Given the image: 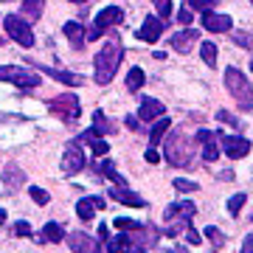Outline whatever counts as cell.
Instances as JSON below:
<instances>
[{"label":"cell","mask_w":253,"mask_h":253,"mask_svg":"<svg viewBox=\"0 0 253 253\" xmlns=\"http://www.w3.org/2000/svg\"><path fill=\"white\" fill-rule=\"evenodd\" d=\"M146 163H161V155H158V149H155V146H149V149H146Z\"/></svg>","instance_id":"60d3db41"},{"label":"cell","mask_w":253,"mask_h":253,"mask_svg":"<svg viewBox=\"0 0 253 253\" xmlns=\"http://www.w3.org/2000/svg\"><path fill=\"white\" fill-rule=\"evenodd\" d=\"M219 141H222V152L231 161H239V158H245V155L251 152V141L242 135H219Z\"/></svg>","instance_id":"9c48e42d"},{"label":"cell","mask_w":253,"mask_h":253,"mask_svg":"<svg viewBox=\"0 0 253 253\" xmlns=\"http://www.w3.org/2000/svg\"><path fill=\"white\" fill-rule=\"evenodd\" d=\"M84 169V149L79 141H68L62 152V172L65 174H76Z\"/></svg>","instance_id":"ba28073f"},{"label":"cell","mask_w":253,"mask_h":253,"mask_svg":"<svg viewBox=\"0 0 253 253\" xmlns=\"http://www.w3.org/2000/svg\"><path fill=\"white\" fill-rule=\"evenodd\" d=\"M234 42H236V45H242V48H253V37L245 34V31H236V34H234Z\"/></svg>","instance_id":"d590c367"},{"label":"cell","mask_w":253,"mask_h":253,"mask_svg":"<svg viewBox=\"0 0 253 253\" xmlns=\"http://www.w3.org/2000/svg\"><path fill=\"white\" fill-rule=\"evenodd\" d=\"M0 82H11L23 90H31L40 84V76H37L31 68H20V65H0Z\"/></svg>","instance_id":"277c9868"},{"label":"cell","mask_w":253,"mask_h":253,"mask_svg":"<svg viewBox=\"0 0 253 253\" xmlns=\"http://www.w3.org/2000/svg\"><path fill=\"white\" fill-rule=\"evenodd\" d=\"M101 208H107L101 197H82L79 203H76V214H79L82 222H90V219L96 217V211H101Z\"/></svg>","instance_id":"7c38bea8"},{"label":"cell","mask_w":253,"mask_h":253,"mask_svg":"<svg viewBox=\"0 0 253 253\" xmlns=\"http://www.w3.org/2000/svg\"><path fill=\"white\" fill-rule=\"evenodd\" d=\"M96 172L99 174H104V177H110V180L113 183H121V186H124V177H121V174L116 172V166H113V161H96Z\"/></svg>","instance_id":"d4e9b609"},{"label":"cell","mask_w":253,"mask_h":253,"mask_svg":"<svg viewBox=\"0 0 253 253\" xmlns=\"http://www.w3.org/2000/svg\"><path fill=\"white\" fill-rule=\"evenodd\" d=\"M31 68H34V71H45L51 79H59L62 84H71V87H79L82 82H84L79 73H65V71H56V68H45V65H40V62H34Z\"/></svg>","instance_id":"e0dca14e"},{"label":"cell","mask_w":253,"mask_h":253,"mask_svg":"<svg viewBox=\"0 0 253 253\" xmlns=\"http://www.w3.org/2000/svg\"><path fill=\"white\" fill-rule=\"evenodd\" d=\"M14 234L17 236H31V225H28V222H17V225H14Z\"/></svg>","instance_id":"ab89813d"},{"label":"cell","mask_w":253,"mask_h":253,"mask_svg":"<svg viewBox=\"0 0 253 253\" xmlns=\"http://www.w3.org/2000/svg\"><path fill=\"white\" fill-rule=\"evenodd\" d=\"M251 68H253V59H251Z\"/></svg>","instance_id":"bcb514c9"},{"label":"cell","mask_w":253,"mask_h":253,"mask_svg":"<svg viewBox=\"0 0 253 253\" xmlns=\"http://www.w3.org/2000/svg\"><path fill=\"white\" fill-rule=\"evenodd\" d=\"M169 126H172L169 116L155 118V126H152V132H149V146H158V144H161V141H163V135L169 132Z\"/></svg>","instance_id":"603a6c76"},{"label":"cell","mask_w":253,"mask_h":253,"mask_svg":"<svg viewBox=\"0 0 253 253\" xmlns=\"http://www.w3.org/2000/svg\"><path fill=\"white\" fill-rule=\"evenodd\" d=\"M217 0H186V6H189L191 11H206V9H211Z\"/></svg>","instance_id":"e575fe53"},{"label":"cell","mask_w":253,"mask_h":253,"mask_svg":"<svg viewBox=\"0 0 253 253\" xmlns=\"http://www.w3.org/2000/svg\"><path fill=\"white\" fill-rule=\"evenodd\" d=\"M65 37L71 40V45L79 51V48H84V42H87V31L76 23V20H71V23H65Z\"/></svg>","instance_id":"d6986e66"},{"label":"cell","mask_w":253,"mask_h":253,"mask_svg":"<svg viewBox=\"0 0 253 253\" xmlns=\"http://www.w3.org/2000/svg\"><path fill=\"white\" fill-rule=\"evenodd\" d=\"M206 239L208 242H214V248H222V245H225V236L219 234L217 228H206Z\"/></svg>","instance_id":"836d02e7"},{"label":"cell","mask_w":253,"mask_h":253,"mask_svg":"<svg viewBox=\"0 0 253 253\" xmlns=\"http://www.w3.org/2000/svg\"><path fill=\"white\" fill-rule=\"evenodd\" d=\"M194 42H197V31H194V28H186V31L172 37V48L180 51V54H189V48L194 45Z\"/></svg>","instance_id":"ffe728a7"},{"label":"cell","mask_w":253,"mask_h":253,"mask_svg":"<svg viewBox=\"0 0 253 253\" xmlns=\"http://www.w3.org/2000/svg\"><path fill=\"white\" fill-rule=\"evenodd\" d=\"M3 180H6V189H9V191H17L20 186L26 183V174L20 172L14 163H9V166L3 169Z\"/></svg>","instance_id":"7402d4cb"},{"label":"cell","mask_w":253,"mask_h":253,"mask_svg":"<svg viewBox=\"0 0 253 253\" xmlns=\"http://www.w3.org/2000/svg\"><path fill=\"white\" fill-rule=\"evenodd\" d=\"M28 194H31V200H34L37 206H48V203H51L48 191H45V189H40V186H31V189H28Z\"/></svg>","instance_id":"f546056e"},{"label":"cell","mask_w":253,"mask_h":253,"mask_svg":"<svg viewBox=\"0 0 253 253\" xmlns=\"http://www.w3.org/2000/svg\"><path fill=\"white\" fill-rule=\"evenodd\" d=\"M40 242H62L65 239V231H62V225L59 222H48L45 228H42V234L37 236Z\"/></svg>","instance_id":"cb8c5ba5"},{"label":"cell","mask_w":253,"mask_h":253,"mask_svg":"<svg viewBox=\"0 0 253 253\" xmlns=\"http://www.w3.org/2000/svg\"><path fill=\"white\" fill-rule=\"evenodd\" d=\"M82 141L84 144H90V149H93V155L99 158V155H107L110 152V146H107V141H101V132H96V129H87V132H82Z\"/></svg>","instance_id":"44dd1931"},{"label":"cell","mask_w":253,"mask_h":253,"mask_svg":"<svg viewBox=\"0 0 253 253\" xmlns=\"http://www.w3.org/2000/svg\"><path fill=\"white\" fill-rule=\"evenodd\" d=\"M186 236H189L191 245H200V234H197V231H191V225H189V231H186Z\"/></svg>","instance_id":"ee69618b"},{"label":"cell","mask_w":253,"mask_h":253,"mask_svg":"<svg viewBox=\"0 0 253 253\" xmlns=\"http://www.w3.org/2000/svg\"><path fill=\"white\" fill-rule=\"evenodd\" d=\"M124 20V11H121V6H107V9H101L96 17H93V26L90 31H87V40H99L104 31H110V28L116 26V23H121Z\"/></svg>","instance_id":"5b68a950"},{"label":"cell","mask_w":253,"mask_h":253,"mask_svg":"<svg viewBox=\"0 0 253 253\" xmlns=\"http://www.w3.org/2000/svg\"><path fill=\"white\" fill-rule=\"evenodd\" d=\"M163 34V20L158 17V14H152V17L144 20V26H141V31H138V37L144 40V42H158Z\"/></svg>","instance_id":"4fadbf2b"},{"label":"cell","mask_w":253,"mask_h":253,"mask_svg":"<svg viewBox=\"0 0 253 253\" xmlns=\"http://www.w3.org/2000/svg\"><path fill=\"white\" fill-rule=\"evenodd\" d=\"M251 3H253V0H251Z\"/></svg>","instance_id":"7dc6e473"},{"label":"cell","mask_w":253,"mask_h":253,"mask_svg":"<svg viewBox=\"0 0 253 253\" xmlns=\"http://www.w3.org/2000/svg\"><path fill=\"white\" fill-rule=\"evenodd\" d=\"M71 3H87V0H71Z\"/></svg>","instance_id":"f6af8a7d"},{"label":"cell","mask_w":253,"mask_h":253,"mask_svg":"<svg viewBox=\"0 0 253 253\" xmlns=\"http://www.w3.org/2000/svg\"><path fill=\"white\" fill-rule=\"evenodd\" d=\"M197 144L203 146V161H217L219 155V132H211V129H200L197 132Z\"/></svg>","instance_id":"30bf717a"},{"label":"cell","mask_w":253,"mask_h":253,"mask_svg":"<svg viewBox=\"0 0 253 253\" xmlns=\"http://www.w3.org/2000/svg\"><path fill=\"white\" fill-rule=\"evenodd\" d=\"M144 82H146V73L141 71V68H132V71L126 73V90L129 93H135L144 87Z\"/></svg>","instance_id":"484cf974"},{"label":"cell","mask_w":253,"mask_h":253,"mask_svg":"<svg viewBox=\"0 0 253 253\" xmlns=\"http://www.w3.org/2000/svg\"><path fill=\"white\" fill-rule=\"evenodd\" d=\"M200 54H203V62L206 65H211V68L217 65V45L214 42H203L200 45Z\"/></svg>","instance_id":"83f0119b"},{"label":"cell","mask_w":253,"mask_h":253,"mask_svg":"<svg viewBox=\"0 0 253 253\" xmlns=\"http://www.w3.org/2000/svg\"><path fill=\"white\" fill-rule=\"evenodd\" d=\"M217 118H219V121H225V124H234V126H239V121H236V118L231 116V113H228V110H219V113H217Z\"/></svg>","instance_id":"f35d334b"},{"label":"cell","mask_w":253,"mask_h":253,"mask_svg":"<svg viewBox=\"0 0 253 253\" xmlns=\"http://www.w3.org/2000/svg\"><path fill=\"white\" fill-rule=\"evenodd\" d=\"M225 87L231 90V96L239 104V110L251 113L253 110V87H251V82L245 79V73L239 68H234V65L225 71Z\"/></svg>","instance_id":"3957f363"},{"label":"cell","mask_w":253,"mask_h":253,"mask_svg":"<svg viewBox=\"0 0 253 253\" xmlns=\"http://www.w3.org/2000/svg\"><path fill=\"white\" fill-rule=\"evenodd\" d=\"M107 239H110V234H107V225H99V242H101V245H107Z\"/></svg>","instance_id":"7bdbcfd3"},{"label":"cell","mask_w":253,"mask_h":253,"mask_svg":"<svg viewBox=\"0 0 253 253\" xmlns=\"http://www.w3.org/2000/svg\"><path fill=\"white\" fill-rule=\"evenodd\" d=\"M203 26H206V31H211V34H225L228 28L234 26V20L228 17V14H217V11L206 9L203 11Z\"/></svg>","instance_id":"8fae6325"},{"label":"cell","mask_w":253,"mask_h":253,"mask_svg":"<svg viewBox=\"0 0 253 253\" xmlns=\"http://www.w3.org/2000/svg\"><path fill=\"white\" fill-rule=\"evenodd\" d=\"M3 28H6V34H9L14 42H20L23 48L34 45V31H31V23H26L23 17H17V14H6Z\"/></svg>","instance_id":"8992f818"},{"label":"cell","mask_w":253,"mask_h":253,"mask_svg":"<svg viewBox=\"0 0 253 253\" xmlns=\"http://www.w3.org/2000/svg\"><path fill=\"white\" fill-rule=\"evenodd\" d=\"M161 116H166L163 101L144 96V99H141V110H138V118H141V121H155V118H161Z\"/></svg>","instance_id":"5bb4252c"},{"label":"cell","mask_w":253,"mask_h":253,"mask_svg":"<svg viewBox=\"0 0 253 253\" xmlns=\"http://www.w3.org/2000/svg\"><path fill=\"white\" fill-rule=\"evenodd\" d=\"M194 214H197L194 203H172V206L166 208V222H174V219H183V222H189Z\"/></svg>","instance_id":"2e32d148"},{"label":"cell","mask_w":253,"mask_h":253,"mask_svg":"<svg viewBox=\"0 0 253 253\" xmlns=\"http://www.w3.org/2000/svg\"><path fill=\"white\" fill-rule=\"evenodd\" d=\"M242 253H253V234L245 236V242H242Z\"/></svg>","instance_id":"b9f144b4"},{"label":"cell","mask_w":253,"mask_h":253,"mask_svg":"<svg viewBox=\"0 0 253 253\" xmlns=\"http://www.w3.org/2000/svg\"><path fill=\"white\" fill-rule=\"evenodd\" d=\"M113 225H116L118 231H126V234H132V231H141V228H144L141 222H135V219H121V217H118Z\"/></svg>","instance_id":"4dcf8cb0"},{"label":"cell","mask_w":253,"mask_h":253,"mask_svg":"<svg viewBox=\"0 0 253 253\" xmlns=\"http://www.w3.org/2000/svg\"><path fill=\"white\" fill-rule=\"evenodd\" d=\"M93 129H96V132H101V135H110V132H113V124L104 118V113H101V110H96V113H93Z\"/></svg>","instance_id":"4316f807"},{"label":"cell","mask_w":253,"mask_h":253,"mask_svg":"<svg viewBox=\"0 0 253 253\" xmlns=\"http://www.w3.org/2000/svg\"><path fill=\"white\" fill-rule=\"evenodd\" d=\"M68 245H71L73 251H82V253H93V251H99V248H101L99 239H93V236L82 234V231H76V234L68 236Z\"/></svg>","instance_id":"9a60e30c"},{"label":"cell","mask_w":253,"mask_h":253,"mask_svg":"<svg viewBox=\"0 0 253 253\" xmlns=\"http://www.w3.org/2000/svg\"><path fill=\"white\" fill-rule=\"evenodd\" d=\"M110 197L118 200V203H124V206H132V208H144L146 200L141 197V194H135V191L124 189V186H116V189H110Z\"/></svg>","instance_id":"ac0fdd59"},{"label":"cell","mask_w":253,"mask_h":253,"mask_svg":"<svg viewBox=\"0 0 253 253\" xmlns=\"http://www.w3.org/2000/svg\"><path fill=\"white\" fill-rule=\"evenodd\" d=\"M194 144L197 138H186V129H174L163 144V158L172 166H189L194 158Z\"/></svg>","instance_id":"7a4b0ae2"},{"label":"cell","mask_w":253,"mask_h":253,"mask_svg":"<svg viewBox=\"0 0 253 253\" xmlns=\"http://www.w3.org/2000/svg\"><path fill=\"white\" fill-rule=\"evenodd\" d=\"M121 59H124V48L118 45V40H113L104 48H99V54L93 59L96 82L99 84H110V82L116 79V71H118V65H121Z\"/></svg>","instance_id":"6da1fadb"},{"label":"cell","mask_w":253,"mask_h":253,"mask_svg":"<svg viewBox=\"0 0 253 253\" xmlns=\"http://www.w3.org/2000/svg\"><path fill=\"white\" fill-rule=\"evenodd\" d=\"M245 194H234V197L228 200V214H231V217H239V211H242V206H245Z\"/></svg>","instance_id":"f1b7e54d"},{"label":"cell","mask_w":253,"mask_h":253,"mask_svg":"<svg viewBox=\"0 0 253 253\" xmlns=\"http://www.w3.org/2000/svg\"><path fill=\"white\" fill-rule=\"evenodd\" d=\"M152 3H155L158 17H161V20H169V14H172V0H152Z\"/></svg>","instance_id":"d6a6232c"},{"label":"cell","mask_w":253,"mask_h":253,"mask_svg":"<svg viewBox=\"0 0 253 253\" xmlns=\"http://www.w3.org/2000/svg\"><path fill=\"white\" fill-rule=\"evenodd\" d=\"M191 17H194V11H191L189 6H183V11L177 14V20H180V26H191Z\"/></svg>","instance_id":"74e56055"},{"label":"cell","mask_w":253,"mask_h":253,"mask_svg":"<svg viewBox=\"0 0 253 253\" xmlns=\"http://www.w3.org/2000/svg\"><path fill=\"white\" fill-rule=\"evenodd\" d=\"M174 189L177 191H197L200 186L197 183H191V180H186V177H177V180H174Z\"/></svg>","instance_id":"8d00e7d4"},{"label":"cell","mask_w":253,"mask_h":253,"mask_svg":"<svg viewBox=\"0 0 253 253\" xmlns=\"http://www.w3.org/2000/svg\"><path fill=\"white\" fill-rule=\"evenodd\" d=\"M23 11L31 14V20H37L40 11H42V0H23Z\"/></svg>","instance_id":"1f68e13d"},{"label":"cell","mask_w":253,"mask_h":253,"mask_svg":"<svg viewBox=\"0 0 253 253\" xmlns=\"http://www.w3.org/2000/svg\"><path fill=\"white\" fill-rule=\"evenodd\" d=\"M51 113L59 116V118H65V121H76L79 113H82L76 93H62V96H56V99L51 101Z\"/></svg>","instance_id":"52a82bcc"}]
</instances>
